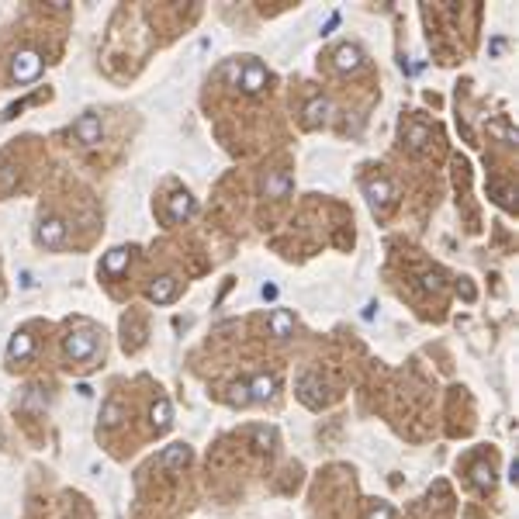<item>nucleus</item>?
<instances>
[{
  "label": "nucleus",
  "instance_id": "obj_1",
  "mask_svg": "<svg viewBox=\"0 0 519 519\" xmlns=\"http://www.w3.org/2000/svg\"><path fill=\"white\" fill-rule=\"evenodd\" d=\"M222 73L229 77L232 87H242L246 94H260L263 87H267V70H263V63H256L253 56H246V59H232V63H225L222 66Z\"/></svg>",
  "mask_w": 519,
  "mask_h": 519
},
{
  "label": "nucleus",
  "instance_id": "obj_2",
  "mask_svg": "<svg viewBox=\"0 0 519 519\" xmlns=\"http://www.w3.org/2000/svg\"><path fill=\"white\" fill-rule=\"evenodd\" d=\"M97 332H90V329H80V332H66L63 336V354L70 363H83V367H90L94 360H97Z\"/></svg>",
  "mask_w": 519,
  "mask_h": 519
},
{
  "label": "nucleus",
  "instance_id": "obj_3",
  "mask_svg": "<svg viewBox=\"0 0 519 519\" xmlns=\"http://www.w3.org/2000/svg\"><path fill=\"white\" fill-rule=\"evenodd\" d=\"M42 70H45V59H42V52H35V49H21V52L11 59V77H14V83L39 80Z\"/></svg>",
  "mask_w": 519,
  "mask_h": 519
},
{
  "label": "nucleus",
  "instance_id": "obj_4",
  "mask_svg": "<svg viewBox=\"0 0 519 519\" xmlns=\"http://www.w3.org/2000/svg\"><path fill=\"white\" fill-rule=\"evenodd\" d=\"M363 191H367V198H370V208H374V211H388V208L395 204V187H392L384 177L367 180V184H363Z\"/></svg>",
  "mask_w": 519,
  "mask_h": 519
},
{
  "label": "nucleus",
  "instance_id": "obj_5",
  "mask_svg": "<svg viewBox=\"0 0 519 519\" xmlns=\"http://www.w3.org/2000/svg\"><path fill=\"white\" fill-rule=\"evenodd\" d=\"M73 135H77V142H83V146H97V142H101V135H104L101 115H94V111L80 115L77 125H73Z\"/></svg>",
  "mask_w": 519,
  "mask_h": 519
},
{
  "label": "nucleus",
  "instance_id": "obj_6",
  "mask_svg": "<svg viewBox=\"0 0 519 519\" xmlns=\"http://www.w3.org/2000/svg\"><path fill=\"white\" fill-rule=\"evenodd\" d=\"M332 63H336L339 73H357L360 66H363V52H360V45H354V42H343V45H336Z\"/></svg>",
  "mask_w": 519,
  "mask_h": 519
},
{
  "label": "nucleus",
  "instance_id": "obj_7",
  "mask_svg": "<svg viewBox=\"0 0 519 519\" xmlns=\"http://www.w3.org/2000/svg\"><path fill=\"white\" fill-rule=\"evenodd\" d=\"M291 187H294V177H291L287 170H270V173L263 177V184H260V191H263L267 198H287Z\"/></svg>",
  "mask_w": 519,
  "mask_h": 519
},
{
  "label": "nucleus",
  "instance_id": "obj_8",
  "mask_svg": "<svg viewBox=\"0 0 519 519\" xmlns=\"http://www.w3.org/2000/svg\"><path fill=\"white\" fill-rule=\"evenodd\" d=\"M177 291H180V280L170 277V274H163V277H153V284L146 287L149 301H156V305H166V301H173V298H177Z\"/></svg>",
  "mask_w": 519,
  "mask_h": 519
},
{
  "label": "nucleus",
  "instance_id": "obj_9",
  "mask_svg": "<svg viewBox=\"0 0 519 519\" xmlns=\"http://www.w3.org/2000/svg\"><path fill=\"white\" fill-rule=\"evenodd\" d=\"M319 392H325V388L319 384V377L305 374V377L298 381V399L305 401L308 408H322V405H325V395H319Z\"/></svg>",
  "mask_w": 519,
  "mask_h": 519
},
{
  "label": "nucleus",
  "instance_id": "obj_10",
  "mask_svg": "<svg viewBox=\"0 0 519 519\" xmlns=\"http://www.w3.org/2000/svg\"><path fill=\"white\" fill-rule=\"evenodd\" d=\"M246 388H249V401H270L274 399V392H277V377H270V374H256Z\"/></svg>",
  "mask_w": 519,
  "mask_h": 519
},
{
  "label": "nucleus",
  "instance_id": "obj_11",
  "mask_svg": "<svg viewBox=\"0 0 519 519\" xmlns=\"http://www.w3.org/2000/svg\"><path fill=\"white\" fill-rule=\"evenodd\" d=\"M149 423H153V430H156V433L170 430V423H173V405H170L166 395H160V399L153 401V408H149Z\"/></svg>",
  "mask_w": 519,
  "mask_h": 519
},
{
  "label": "nucleus",
  "instance_id": "obj_12",
  "mask_svg": "<svg viewBox=\"0 0 519 519\" xmlns=\"http://www.w3.org/2000/svg\"><path fill=\"white\" fill-rule=\"evenodd\" d=\"M35 239H39L42 246H59V242L66 239V225H63L59 218H45L39 225V232H35Z\"/></svg>",
  "mask_w": 519,
  "mask_h": 519
},
{
  "label": "nucleus",
  "instance_id": "obj_13",
  "mask_svg": "<svg viewBox=\"0 0 519 519\" xmlns=\"http://www.w3.org/2000/svg\"><path fill=\"white\" fill-rule=\"evenodd\" d=\"M32 350H35V339H32L28 332H14L11 343H7V360H11V363H14V360H28Z\"/></svg>",
  "mask_w": 519,
  "mask_h": 519
},
{
  "label": "nucleus",
  "instance_id": "obj_14",
  "mask_svg": "<svg viewBox=\"0 0 519 519\" xmlns=\"http://www.w3.org/2000/svg\"><path fill=\"white\" fill-rule=\"evenodd\" d=\"M156 461H160L163 468H184V464L191 461V446H187V443H170Z\"/></svg>",
  "mask_w": 519,
  "mask_h": 519
},
{
  "label": "nucleus",
  "instance_id": "obj_15",
  "mask_svg": "<svg viewBox=\"0 0 519 519\" xmlns=\"http://www.w3.org/2000/svg\"><path fill=\"white\" fill-rule=\"evenodd\" d=\"M191 211H194V198H191L187 191L170 194V222H184Z\"/></svg>",
  "mask_w": 519,
  "mask_h": 519
},
{
  "label": "nucleus",
  "instance_id": "obj_16",
  "mask_svg": "<svg viewBox=\"0 0 519 519\" xmlns=\"http://www.w3.org/2000/svg\"><path fill=\"white\" fill-rule=\"evenodd\" d=\"M267 325H270V332H274V336L284 339V336H291V332H294V315H291V312H284V308H274V312L267 315Z\"/></svg>",
  "mask_w": 519,
  "mask_h": 519
},
{
  "label": "nucleus",
  "instance_id": "obj_17",
  "mask_svg": "<svg viewBox=\"0 0 519 519\" xmlns=\"http://www.w3.org/2000/svg\"><path fill=\"white\" fill-rule=\"evenodd\" d=\"M471 478H475V484H478L481 492H492L495 488V468H492V461H475Z\"/></svg>",
  "mask_w": 519,
  "mask_h": 519
},
{
  "label": "nucleus",
  "instance_id": "obj_18",
  "mask_svg": "<svg viewBox=\"0 0 519 519\" xmlns=\"http://www.w3.org/2000/svg\"><path fill=\"white\" fill-rule=\"evenodd\" d=\"M430 139H433V132H430L426 125H408V128H405V142H408V149H415V153H423V149L430 146Z\"/></svg>",
  "mask_w": 519,
  "mask_h": 519
},
{
  "label": "nucleus",
  "instance_id": "obj_19",
  "mask_svg": "<svg viewBox=\"0 0 519 519\" xmlns=\"http://www.w3.org/2000/svg\"><path fill=\"white\" fill-rule=\"evenodd\" d=\"M121 419H125V405L115 399L104 401V408H101V426H104V430H115Z\"/></svg>",
  "mask_w": 519,
  "mask_h": 519
},
{
  "label": "nucleus",
  "instance_id": "obj_20",
  "mask_svg": "<svg viewBox=\"0 0 519 519\" xmlns=\"http://www.w3.org/2000/svg\"><path fill=\"white\" fill-rule=\"evenodd\" d=\"M329 118V101L325 97H315V101H308L305 104V121L308 125H319V121Z\"/></svg>",
  "mask_w": 519,
  "mask_h": 519
},
{
  "label": "nucleus",
  "instance_id": "obj_21",
  "mask_svg": "<svg viewBox=\"0 0 519 519\" xmlns=\"http://www.w3.org/2000/svg\"><path fill=\"white\" fill-rule=\"evenodd\" d=\"M104 274H118V270H125L128 267V249H111L108 256H104Z\"/></svg>",
  "mask_w": 519,
  "mask_h": 519
},
{
  "label": "nucleus",
  "instance_id": "obj_22",
  "mask_svg": "<svg viewBox=\"0 0 519 519\" xmlns=\"http://www.w3.org/2000/svg\"><path fill=\"white\" fill-rule=\"evenodd\" d=\"M488 132H492L495 139H502L506 146H516V142H519L516 128H513V125H506V121H488Z\"/></svg>",
  "mask_w": 519,
  "mask_h": 519
},
{
  "label": "nucleus",
  "instance_id": "obj_23",
  "mask_svg": "<svg viewBox=\"0 0 519 519\" xmlns=\"http://www.w3.org/2000/svg\"><path fill=\"white\" fill-rule=\"evenodd\" d=\"M363 519H395V509L388 506V502H374L370 509H367V516Z\"/></svg>",
  "mask_w": 519,
  "mask_h": 519
},
{
  "label": "nucleus",
  "instance_id": "obj_24",
  "mask_svg": "<svg viewBox=\"0 0 519 519\" xmlns=\"http://www.w3.org/2000/svg\"><path fill=\"white\" fill-rule=\"evenodd\" d=\"M253 437H256V450H274V430H253Z\"/></svg>",
  "mask_w": 519,
  "mask_h": 519
},
{
  "label": "nucleus",
  "instance_id": "obj_25",
  "mask_svg": "<svg viewBox=\"0 0 519 519\" xmlns=\"http://www.w3.org/2000/svg\"><path fill=\"white\" fill-rule=\"evenodd\" d=\"M423 287H426V291H439V287H443V277H439L437 270H426V274H423Z\"/></svg>",
  "mask_w": 519,
  "mask_h": 519
},
{
  "label": "nucleus",
  "instance_id": "obj_26",
  "mask_svg": "<svg viewBox=\"0 0 519 519\" xmlns=\"http://www.w3.org/2000/svg\"><path fill=\"white\" fill-rule=\"evenodd\" d=\"M232 401H236V405H246V401H249V388H246V384H236V388H232Z\"/></svg>",
  "mask_w": 519,
  "mask_h": 519
},
{
  "label": "nucleus",
  "instance_id": "obj_27",
  "mask_svg": "<svg viewBox=\"0 0 519 519\" xmlns=\"http://www.w3.org/2000/svg\"><path fill=\"white\" fill-rule=\"evenodd\" d=\"M509 481H513V484L519 481V457H513V464H509Z\"/></svg>",
  "mask_w": 519,
  "mask_h": 519
},
{
  "label": "nucleus",
  "instance_id": "obj_28",
  "mask_svg": "<svg viewBox=\"0 0 519 519\" xmlns=\"http://www.w3.org/2000/svg\"><path fill=\"white\" fill-rule=\"evenodd\" d=\"M263 298H277V284H263Z\"/></svg>",
  "mask_w": 519,
  "mask_h": 519
}]
</instances>
